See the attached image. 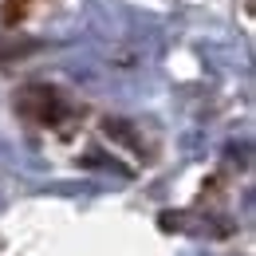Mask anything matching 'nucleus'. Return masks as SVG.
Wrapping results in <instances>:
<instances>
[{"label": "nucleus", "mask_w": 256, "mask_h": 256, "mask_svg": "<svg viewBox=\"0 0 256 256\" xmlns=\"http://www.w3.org/2000/svg\"><path fill=\"white\" fill-rule=\"evenodd\" d=\"M16 110H20L24 118L40 122V126H56V122L67 118L64 95H60L56 87H48V83H28V87L16 95Z\"/></svg>", "instance_id": "nucleus-1"}, {"label": "nucleus", "mask_w": 256, "mask_h": 256, "mask_svg": "<svg viewBox=\"0 0 256 256\" xmlns=\"http://www.w3.org/2000/svg\"><path fill=\"white\" fill-rule=\"evenodd\" d=\"M106 134H110V138H118V142H126L130 150H142V142H138V134H134V130L126 126V122H122V118H110V122H106Z\"/></svg>", "instance_id": "nucleus-2"}]
</instances>
